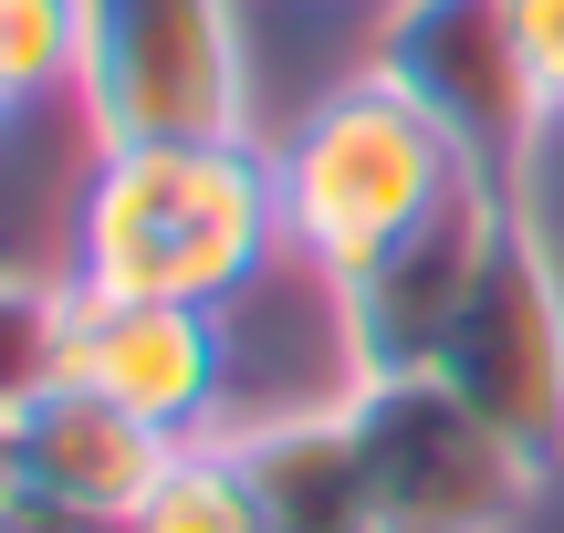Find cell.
<instances>
[{"instance_id":"1","label":"cell","mask_w":564,"mask_h":533,"mask_svg":"<svg viewBox=\"0 0 564 533\" xmlns=\"http://www.w3.org/2000/svg\"><path fill=\"white\" fill-rule=\"evenodd\" d=\"M282 262V188L262 137L199 146H95L74 188V293L230 314Z\"/></svg>"},{"instance_id":"2","label":"cell","mask_w":564,"mask_h":533,"mask_svg":"<svg viewBox=\"0 0 564 533\" xmlns=\"http://www.w3.org/2000/svg\"><path fill=\"white\" fill-rule=\"evenodd\" d=\"M460 146L419 116L408 95H387L377 74L335 84L293 116V137H272V188H282V251L324 272V293L345 272H366L387 241L429 220L460 188Z\"/></svg>"},{"instance_id":"3","label":"cell","mask_w":564,"mask_h":533,"mask_svg":"<svg viewBox=\"0 0 564 533\" xmlns=\"http://www.w3.org/2000/svg\"><path fill=\"white\" fill-rule=\"evenodd\" d=\"M345 439H356L366 523L377 533H523L544 502V460L491 429L449 377H345Z\"/></svg>"},{"instance_id":"4","label":"cell","mask_w":564,"mask_h":533,"mask_svg":"<svg viewBox=\"0 0 564 533\" xmlns=\"http://www.w3.org/2000/svg\"><path fill=\"white\" fill-rule=\"evenodd\" d=\"M84 146L251 137V53L230 0H84Z\"/></svg>"},{"instance_id":"5","label":"cell","mask_w":564,"mask_h":533,"mask_svg":"<svg viewBox=\"0 0 564 533\" xmlns=\"http://www.w3.org/2000/svg\"><path fill=\"white\" fill-rule=\"evenodd\" d=\"M366 74L387 95H408L481 188L523 199V167L544 146V95H533L523 63V11L512 0H387L377 42H366Z\"/></svg>"},{"instance_id":"6","label":"cell","mask_w":564,"mask_h":533,"mask_svg":"<svg viewBox=\"0 0 564 533\" xmlns=\"http://www.w3.org/2000/svg\"><path fill=\"white\" fill-rule=\"evenodd\" d=\"M429 377H449L491 429H512L544 471H564V272H554V241L533 209L502 220V241H491Z\"/></svg>"},{"instance_id":"7","label":"cell","mask_w":564,"mask_h":533,"mask_svg":"<svg viewBox=\"0 0 564 533\" xmlns=\"http://www.w3.org/2000/svg\"><path fill=\"white\" fill-rule=\"evenodd\" d=\"M512 209H523L512 188L460 178L408 241H387L366 272H345L335 283L345 377H419V367H440V346H449V325H460V304H470V283H481V262H491V241H502Z\"/></svg>"},{"instance_id":"8","label":"cell","mask_w":564,"mask_h":533,"mask_svg":"<svg viewBox=\"0 0 564 533\" xmlns=\"http://www.w3.org/2000/svg\"><path fill=\"white\" fill-rule=\"evenodd\" d=\"M63 377L95 398H116L137 429H158L167 450L220 439V398H230V356H220V314L199 304H137V293H74L63 325Z\"/></svg>"},{"instance_id":"9","label":"cell","mask_w":564,"mask_h":533,"mask_svg":"<svg viewBox=\"0 0 564 533\" xmlns=\"http://www.w3.org/2000/svg\"><path fill=\"white\" fill-rule=\"evenodd\" d=\"M158 471H167V439L137 429L116 398L74 388V377H63V388H42L32 409L11 418V481H32V492L95 502V513H137Z\"/></svg>"},{"instance_id":"10","label":"cell","mask_w":564,"mask_h":533,"mask_svg":"<svg viewBox=\"0 0 564 533\" xmlns=\"http://www.w3.org/2000/svg\"><path fill=\"white\" fill-rule=\"evenodd\" d=\"M230 471L251 481L272 533H356L366 523V481H356V439L345 409H282L251 429H220Z\"/></svg>"},{"instance_id":"11","label":"cell","mask_w":564,"mask_h":533,"mask_svg":"<svg viewBox=\"0 0 564 533\" xmlns=\"http://www.w3.org/2000/svg\"><path fill=\"white\" fill-rule=\"evenodd\" d=\"M137 533H272V523H262V502L230 471L220 439H188V450H167V471L147 481Z\"/></svg>"},{"instance_id":"12","label":"cell","mask_w":564,"mask_h":533,"mask_svg":"<svg viewBox=\"0 0 564 533\" xmlns=\"http://www.w3.org/2000/svg\"><path fill=\"white\" fill-rule=\"evenodd\" d=\"M63 325H74V283L0 272V429H11L42 388H63Z\"/></svg>"},{"instance_id":"13","label":"cell","mask_w":564,"mask_h":533,"mask_svg":"<svg viewBox=\"0 0 564 533\" xmlns=\"http://www.w3.org/2000/svg\"><path fill=\"white\" fill-rule=\"evenodd\" d=\"M74 63H84V0H0V84L21 105L74 95Z\"/></svg>"},{"instance_id":"14","label":"cell","mask_w":564,"mask_h":533,"mask_svg":"<svg viewBox=\"0 0 564 533\" xmlns=\"http://www.w3.org/2000/svg\"><path fill=\"white\" fill-rule=\"evenodd\" d=\"M0 533H137V513H95V502H63V492L11 481V492H0Z\"/></svg>"},{"instance_id":"15","label":"cell","mask_w":564,"mask_h":533,"mask_svg":"<svg viewBox=\"0 0 564 533\" xmlns=\"http://www.w3.org/2000/svg\"><path fill=\"white\" fill-rule=\"evenodd\" d=\"M523 11V63H533V95L544 116H564V0H512Z\"/></svg>"},{"instance_id":"16","label":"cell","mask_w":564,"mask_h":533,"mask_svg":"<svg viewBox=\"0 0 564 533\" xmlns=\"http://www.w3.org/2000/svg\"><path fill=\"white\" fill-rule=\"evenodd\" d=\"M0 492H11V429H0Z\"/></svg>"},{"instance_id":"17","label":"cell","mask_w":564,"mask_h":533,"mask_svg":"<svg viewBox=\"0 0 564 533\" xmlns=\"http://www.w3.org/2000/svg\"><path fill=\"white\" fill-rule=\"evenodd\" d=\"M11 116H21V95H11V84H0V126H11Z\"/></svg>"},{"instance_id":"18","label":"cell","mask_w":564,"mask_h":533,"mask_svg":"<svg viewBox=\"0 0 564 533\" xmlns=\"http://www.w3.org/2000/svg\"><path fill=\"white\" fill-rule=\"evenodd\" d=\"M356 533H377V523H356Z\"/></svg>"}]
</instances>
